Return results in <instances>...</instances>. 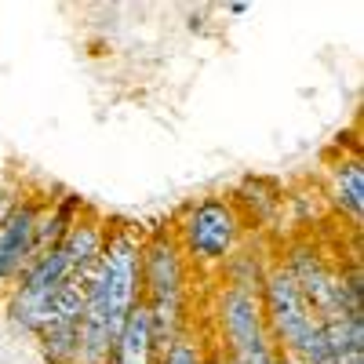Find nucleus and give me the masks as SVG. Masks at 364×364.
Returning a JSON list of instances; mask_svg holds the SVG:
<instances>
[{
  "label": "nucleus",
  "mask_w": 364,
  "mask_h": 364,
  "mask_svg": "<svg viewBox=\"0 0 364 364\" xmlns=\"http://www.w3.org/2000/svg\"><path fill=\"white\" fill-rule=\"evenodd\" d=\"M175 237L182 245V255H190L200 266H219L237 252L245 237V215L230 197H204L186 208L182 223L175 226Z\"/></svg>",
  "instance_id": "1"
},
{
  "label": "nucleus",
  "mask_w": 364,
  "mask_h": 364,
  "mask_svg": "<svg viewBox=\"0 0 364 364\" xmlns=\"http://www.w3.org/2000/svg\"><path fill=\"white\" fill-rule=\"evenodd\" d=\"M259 302H262V321H266L269 346L299 357L302 346H306V339L314 336L317 317L310 310V302L302 299L299 284L291 281V273L284 269V262H273L266 269Z\"/></svg>",
  "instance_id": "2"
},
{
  "label": "nucleus",
  "mask_w": 364,
  "mask_h": 364,
  "mask_svg": "<svg viewBox=\"0 0 364 364\" xmlns=\"http://www.w3.org/2000/svg\"><path fill=\"white\" fill-rule=\"evenodd\" d=\"M70 277H73V269H70V259H66L63 248H48V252L33 255L29 266L18 273V284L11 288V299H8L11 324L29 331V336H37L51 317L55 291Z\"/></svg>",
  "instance_id": "3"
},
{
  "label": "nucleus",
  "mask_w": 364,
  "mask_h": 364,
  "mask_svg": "<svg viewBox=\"0 0 364 364\" xmlns=\"http://www.w3.org/2000/svg\"><path fill=\"white\" fill-rule=\"evenodd\" d=\"M219 321H223L226 353L237 364H273V346L266 336L259 291L226 284L219 295Z\"/></svg>",
  "instance_id": "4"
},
{
  "label": "nucleus",
  "mask_w": 364,
  "mask_h": 364,
  "mask_svg": "<svg viewBox=\"0 0 364 364\" xmlns=\"http://www.w3.org/2000/svg\"><path fill=\"white\" fill-rule=\"evenodd\" d=\"M182 291H186V255L178 237L175 230H154L142 237V299L182 306Z\"/></svg>",
  "instance_id": "5"
},
{
  "label": "nucleus",
  "mask_w": 364,
  "mask_h": 364,
  "mask_svg": "<svg viewBox=\"0 0 364 364\" xmlns=\"http://www.w3.org/2000/svg\"><path fill=\"white\" fill-rule=\"evenodd\" d=\"M161 360V346L154 339V324H149V310L139 299L128 310L124 324L117 331V343L109 353V364H157Z\"/></svg>",
  "instance_id": "6"
},
{
  "label": "nucleus",
  "mask_w": 364,
  "mask_h": 364,
  "mask_svg": "<svg viewBox=\"0 0 364 364\" xmlns=\"http://www.w3.org/2000/svg\"><path fill=\"white\" fill-rule=\"evenodd\" d=\"M102 240H106V219L99 215L95 208H80V215L73 219V226L66 230L63 237V248L66 259H70V269L73 273H87L91 266L99 262V252H102Z\"/></svg>",
  "instance_id": "7"
},
{
  "label": "nucleus",
  "mask_w": 364,
  "mask_h": 364,
  "mask_svg": "<svg viewBox=\"0 0 364 364\" xmlns=\"http://www.w3.org/2000/svg\"><path fill=\"white\" fill-rule=\"evenodd\" d=\"M37 343L48 364H80V321H48Z\"/></svg>",
  "instance_id": "8"
},
{
  "label": "nucleus",
  "mask_w": 364,
  "mask_h": 364,
  "mask_svg": "<svg viewBox=\"0 0 364 364\" xmlns=\"http://www.w3.org/2000/svg\"><path fill=\"white\" fill-rule=\"evenodd\" d=\"M331 193H336L339 208L350 211V219L360 223V211H364V168H360V157L339 161L336 168H331Z\"/></svg>",
  "instance_id": "9"
},
{
  "label": "nucleus",
  "mask_w": 364,
  "mask_h": 364,
  "mask_svg": "<svg viewBox=\"0 0 364 364\" xmlns=\"http://www.w3.org/2000/svg\"><path fill=\"white\" fill-rule=\"evenodd\" d=\"M157 364H204V346L193 343L186 331H178V336L161 350V360Z\"/></svg>",
  "instance_id": "10"
},
{
  "label": "nucleus",
  "mask_w": 364,
  "mask_h": 364,
  "mask_svg": "<svg viewBox=\"0 0 364 364\" xmlns=\"http://www.w3.org/2000/svg\"><path fill=\"white\" fill-rule=\"evenodd\" d=\"M273 364H302V360L291 357V353H284V350H273Z\"/></svg>",
  "instance_id": "11"
},
{
  "label": "nucleus",
  "mask_w": 364,
  "mask_h": 364,
  "mask_svg": "<svg viewBox=\"0 0 364 364\" xmlns=\"http://www.w3.org/2000/svg\"><path fill=\"white\" fill-rule=\"evenodd\" d=\"M204 364H223V350H208L204 353Z\"/></svg>",
  "instance_id": "12"
},
{
  "label": "nucleus",
  "mask_w": 364,
  "mask_h": 364,
  "mask_svg": "<svg viewBox=\"0 0 364 364\" xmlns=\"http://www.w3.org/2000/svg\"><path fill=\"white\" fill-rule=\"evenodd\" d=\"M223 364H237V360H233V357H230V353H223Z\"/></svg>",
  "instance_id": "13"
}]
</instances>
